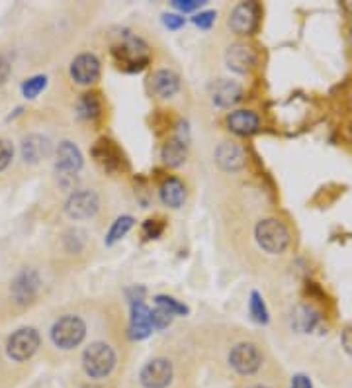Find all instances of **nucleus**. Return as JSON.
Instances as JSON below:
<instances>
[{
	"mask_svg": "<svg viewBox=\"0 0 352 388\" xmlns=\"http://www.w3.org/2000/svg\"><path fill=\"white\" fill-rule=\"evenodd\" d=\"M255 238H257L258 246L270 255L284 253L292 243V234H289L288 226L278 218L260 220L255 228Z\"/></svg>",
	"mask_w": 352,
	"mask_h": 388,
	"instance_id": "nucleus-1",
	"label": "nucleus"
},
{
	"mask_svg": "<svg viewBox=\"0 0 352 388\" xmlns=\"http://www.w3.org/2000/svg\"><path fill=\"white\" fill-rule=\"evenodd\" d=\"M82 367L90 379H106L116 367V353L108 343L96 341L82 353Z\"/></svg>",
	"mask_w": 352,
	"mask_h": 388,
	"instance_id": "nucleus-2",
	"label": "nucleus"
},
{
	"mask_svg": "<svg viewBox=\"0 0 352 388\" xmlns=\"http://www.w3.org/2000/svg\"><path fill=\"white\" fill-rule=\"evenodd\" d=\"M86 335V324L78 316H63L51 327V340L57 347L75 349L78 347Z\"/></svg>",
	"mask_w": 352,
	"mask_h": 388,
	"instance_id": "nucleus-3",
	"label": "nucleus"
},
{
	"mask_svg": "<svg viewBox=\"0 0 352 388\" xmlns=\"http://www.w3.org/2000/svg\"><path fill=\"white\" fill-rule=\"evenodd\" d=\"M147 43L137 38V36H125L122 43L114 48V56L122 67L129 69V71H139L149 61Z\"/></svg>",
	"mask_w": 352,
	"mask_h": 388,
	"instance_id": "nucleus-4",
	"label": "nucleus"
},
{
	"mask_svg": "<svg viewBox=\"0 0 352 388\" xmlns=\"http://www.w3.org/2000/svg\"><path fill=\"white\" fill-rule=\"evenodd\" d=\"M39 349V333L33 327H22L16 333H12V337L6 343V353L10 359L14 361H28L36 355V351Z\"/></svg>",
	"mask_w": 352,
	"mask_h": 388,
	"instance_id": "nucleus-5",
	"label": "nucleus"
},
{
	"mask_svg": "<svg viewBox=\"0 0 352 388\" xmlns=\"http://www.w3.org/2000/svg\"><path fill=\"white\" fill-rule=\"evenodd\" d=\"M98 208H100V199L90 189L75 190L65 202V212L73 220H88L98 212Z\"/></svg>",
	"mask_w": 352,
	"mask_h": 388,
	"instance_id": "nucleus-6",
	"label": "nucleus"
},
{
	"mask_svg": "<svg viewBox=\"0 0 352 388\" xmlns=\"http://www.w3.org/2000/svg\"><path fill=\"white\" fill-rule=\"evenodd\" d=\"M229 363H231V367H233L239 374L249 377V374H255V372L260 369V365H262V353L258 351V347L255 343L242 341V343H237V345L231 349V353H229Z\"/></svg>",
	"mask_w": 352,
	"mask_h": 388,
	"instance_id": "nucleus-7",
	"label": "nucleus"
},
{
	"mask_svg": "<svg viewBox=\"0 0 352 388\" xmlns=\"http://www.w3.org/2000/svg\"><path fill=\"white\" fill-rule=\"evenodd\" d=\"M39 275L33 269H23L18 277L14 278V283L10 286V294H12V300L18 306H28L36 300V296L39 293Z\"/></svg>",
	"mask_w": 352,
	"mask_h": 388,
	"instance_id": "nucleus-8",
	"label": "nucleus"
},
{
	"mask_svg": "<svg viewBox=\"0 0 352 388\" xmlns=\"http://www.w3.org/2000/svg\"><path fill=\"white\" fill-rule=\"evenodd\" d=\"M141 384L145 388H164L172 380V363L169 359H153L141 369Z\"/></svg>",
	"mask_w": 352,
	"mask_h": 388,
	"instance_id": "nucleus-9",
	"label": "nucleus"
},
{
	"mask_svg": "<svg viewBox=\"0 0 352 388\" xmlns=\"http://www.w3.org/2000/svg\"><path fill=\"white\" fill-rule=\"evenodd\" d=\"M82 167V155L73 142H63L57 147V159H55V169L61 179H75Z\"/></svg>",
	"mask_w": 352,
	"mask_h": 388,
	"instance_id": "nucleus-10",
	"label": "nucleus"
},
{
	"mask_svg": "<svg viewBox=\"0 0 352 388\" xmlns=\"http://www.w3.org/2000/svg\"><path fill=\"white\" fill-rule=\"evenodd\" d=\"M258 4L257 2H241L237 4L229 18V28L237 36H250L257 30Z\"/></svg>",
	"mask_w": 352,
	"mask_h": 388,
	"instance_id": "nucleus-11",
	"label": "nucleus"
},
{
	"mask_svg": "<svg viewBox=\"0 0 352 388\" xmlns=\"http://www.w3.org/2000/svg\"><path fill=\"white\" fill-rule=\"evenodd\" d=\"M225 63L237 75H247L257 65V53H255V49L250 48V46L237 41V43L229 46V49H227Z\"/></svg>",
	"mask_w": 352,
	"mask_h": 388,
	"instance_id": "nucleus-12",
	"label": "nucleus"
},
{
	"mask_svg": "<svg viewBox=\"0 0 352 388\" xmlns=\"http://www.w3.org/2000/svg\"><path fill=\"white\" fill-rule=\"evenodd\" d=\"M70 77L78 85H92L100 79V61L94 53H80L70 63Z\"/></svg>",
	"mask_w": 352,
	"mask_h": 388,
	"instance_id": "nucleus-13",
	"label": "nucleus"
},
{
	"mask_svg": "<svg viewBox=\"0 0 352 388\" xmlns=\"http://www.w3.org/2000/svg\"><path fill=\"white\" fill-rule=\"evenodd\" d=\"M215 161L227 173H237L247 165V153L237 142H223L215 150Z\"/></svg>",
	"mask_w": 352,
	"mask_h": 388,
	"instance_id": "nucleus-14",
	"label": "nucleus"
},
{
	"mask_svg": "<svg viewBox=\"0 0 352 388\" xmlns=\"http://www.w3.org/2000/svg\"><path fill=\"white\" fill-rule=\"evenodd\" d=\"M53 151V145L46 135H28L22 142V157L26 163H39L41 159H47Z\"/></svg>",
	"mask_w": 352,
	"mask_h": 388,
	"instance_id": "nucleus-15",
	"label": "nucleus"
},
{
	"mask_svg": "<svg viewBox=\"0 0 352 388\" xmlns=\"http://www.w3.org/2000/svg\"><path fill=\"white\" fill-rule=\"evenodd\" d=\"M151 332H153V325H151V310L143 304V300L133 302L129 337H132V340H145Z\"/></svg>",
	"mask_w": 352,
	"mask_h": 388,
	"instance_id": "nucleus-16",
	"label": "nucleus"
},
{
	"mask_svg": "<svg viewBox=\"0 0 352 388\" xmlns=\"http://www.w3.org/2000/svg\"><path fill=\"white\" fill-rule=\"evenodd\" d=\"M227 127L239 135H250L258 132L260 118L252 110H235L227 116Z\"/></svg>",
	"mask_w": 352,
	"mask_h": 388,
	"instance_id": "nucleus-17",
	"label": "nucleus"
},
{
	"mask_svg": "<svg viewBox=\"0 0 352 388\" xmlns=\"http://www.w3.org/2000/svg\"><path fill=\"white\" fill-rule=\"evenodd\" d=\"M151 88L159 98H172L180 90L178 75L169 69L155 71L151 77Z\"/></svg>",
	"mask_w": 352,
	"mask_h": 388,
	"instance_id": "nucleus-18",
	"label": "nucleus"
},
{
	"mask_svg": "<svg viewBox=\"0 0 352 388\" xmlns=\"http://www.w3.org/2000/svg\"><path fill=\"white\" fill-rule=\"evenodd\" d=\"M241 85H237L235 80H219L218 85L213 87V93H211L213 104H218L219 108H231L241 100Z\"/></svg>",
	"mask_w": 352,
	"mask_h": 388,
	"instance_id": "nucleus-19",
	"label": "nucleus"
},
{
	"mask_svg": "<svg viewBox=\"0 0 352 388\" xmlns=\"http://www.w3.org/2000/svg\"><path fill=\"white\" fill-rule=\"evenodd\" d=\"M94 157L100 163L104 169L108 171H116L122 167V153L117 150L116 145L108 140H102V142L96 143V147L92 150Z\"/></svg>",
	"mask_w": 352,
	"mask_h": 388,
	"instance_id": "nucleus-20",
	"label": "nucleus"
},
{
	"mask_svg": "<svg viewBox=\"0 0 352 388\" xmlns=\"http://www.w3.org/2000/svg\"><path fill=\"white\" fill-rule=\"evenodd\" d=\"M161 200H163L166 206L171 208H180L184 204V200H186V189H184V184L178 179H166V181L161 184Z\"/></svg>",
	"mask_w": 352,
	"mask_h": 388,
	"instance_id": "nucleus-21",
	"label": "nucleus"
},
{
	"mask_svg": "<svg viewBox=\"0 0 352 388\" xmlns=\"http://www.w3.org/2000/svg\"><path fill=\"white\" fill-rule=\"evenodd\" d=\"M188 155V143L180 142L176 137H172L171 142L164 143L163 151H161V157L163 163L169 167H180L186 161Z\"/></svg>",
	"mask_w": 352,
	"mask_h": 388,
	"instance_id": "nucleus-22",
	"label": "nucleus"
},
{
	"mask_svg": "<svg viewBox=\"0 0 352 388\" xmlns=\"http://www.w3.org/2000/svg\"><path fill=\"white\" fill-rule=\"evenodd\" d=\"M319 324V314L311 306H297L292 316V325L297 332H311L315 325Z\"/></svg>",
	"mask_w": 352,
	"mask_h": 388,
	"instance_id": "nucleus-23",
	"label": "nucleus"
},
{
	"mask_svg": "<svg viewBox=\"0 0 352 388\" xmlns=\"http://www.w3.org/2000/svg\"><path fill=\"white\" fill-rule=\"evenodd\" d=\"M102 103L96 93H86L78 100V116L85 120H94L100 116Z\"/></svg>",
	"mask_w": 352,
	"mask_h": 388,
	"instance_id": "nucleus-24",
	"label": "nucleus"
},
{
	"mask_svg": "<svg viewBox=\"0 0 352 388\" xmlns=\"http://www.w3.org/2000/svg\"><path fill=\"white\" fill-rule=\"evenodd\" d=\"M133 228V218L132 216H119L114 226L110 228L108 236H106V243L108 246H114L117 239H122L127 234V231Z\"/></svg>",
	"mask_w": 352,
	"mask_h": 388,
	"instance_id": "nucleus-25",
	"label": "nucleus"
},
{
	"mask_svg": "<svg viewBox=\"0 0 352 388\" xmlns=\"http://www.w3.org/2000/svg\"><path fill=\"white\" fill-rule=\"evenodd\" d=\"M63 241H65V247H67V251L69 253H80L82 249H85V231L78 230V228H73V230H69L67 234H65V238H63Z\"/></svg>",
	"mask_w": 352,
	"mask_h": 388,
	"instance_id": "nucleus-26",
	"label": "nucleus"
},
{
	"mask_svg": "<svg viewBox=\"0 0 352 388\" xmlns=\"http://www.w3.org/2000/svg\"><path fill=\"white\" fill-rule=\"evenodd\" d=\"M47 87V77L46 75H38V77H31L22 85V93L23 96L28 98H36V96Z\"/></svg>",
	"mask_w": 352,
	"mask_h": 388,
	"instance_id": "nucleus-27",
	"label": "nucleus"
},
{
	"mask_svg": "<svg viewBox=\"0 0 352 388\" xmlns=\"http://www.w3.org/2000/svg\"><path fill=\"white\" fill-rule=\"evenodd\" d=\"M250 314H252V318L257 320L258 324H266L268 322V310H266L265 302H262L258 293L250 294Z\"/></svg>",
	"mask_w": 352,
	"mask_h": 388,
	"instance_id": "nucleus-28",
	"label": "nucleus"
},
{
	"mask_svg": "<svg viewBox=\"0 0 352 388\" xmlns=\"http://www.w3.org/2000/svg\"><path fill=\"white\" fill-rule=\"evenodd\" d=\"M172 322V314L169 310H164L163 306H156L155 310H151V325L153 330H163Z\"/></svg>",
	"mask_w": 352,
	"mask_h": 388,
	"instance_id": "nucleus-29",
	"label": "nucleus"
},
{
	"mask_svg": "<svg viewBox=\"0 0 352 388\" xmlns=\"http://www.w3.org/2000/svg\"><path fill=\"white\" fill-rule=\"evenodd\" d=\"M156 306H163L164 310H169L172 316L174 314H186L188 308L184 306V304H180L178 300H174V298H171V296H156Z\"/></svg>",
	"mask_w": 352,
	"mask_h": 388,
	"instance_id": "nucleus-30",
	"label": "nucleus"
},
{
	"mask_svg": "<svg viewBox=\"0 0 352 388\" xmlns=\"http://www.w3.org/2000/svg\"><path fill=\"white\" fill-rule=\"evenodd\" d=\"M14 157V150H12V143L6 140H0V171H4L10 161Z\"/></svg>",
	"mask_w": 352,
	"mask_h": 388,
	"instance_id": "nucleus-31",
	"label": "nucleus"
},
{
	"mask_svg": "<svg viewBox=\"0 0 352 388\" xmlns=\"http://www.w3.org/2000/svg\"><path fill=\"white\" fill-rule=\"evenodd\" d=\"M215 12L213 10H208V12H200L198 16L194 18V24L200 26V28H210L213 24V20H215Z\"/></svg>",
	"mask_w": 352,
	"mask_h": 388,
	"instance_id": "nucleus-32",
	"label": "nucleus"
},
{
	"mask_svg": "<svg viewBox=\"0 0 352 388\" xmlns=\"http://www.w3.org/2000/svg\"><path fill=\"white\" fill-rule=\"evenodd\" d=\"M161 231H163V224L156 222V220H147L143 226V234L147 238H156V236H161Z\"/></svg>",
	"mask_w": 352,
	"mask_h": 388,
	"instance_id": "nucleus-33",
	"label": "nucleus"
},
{
	"mask_svg": "<svg viewBox=\"0 0 352 388\" xmlns=\"http://www.w3.org/2000/svg\"><path fill=\"white\" fill-rule=\"evenodd\" d=\"M163 22L166 28H171V30H178L184 26V18L178 16V14H164Z\"/></svg>",
	"mask_w": 352,
	"mask_h": 388,
	"instance_id": "nucleus-34",
	"label": "nucleus"
},
{
	"mask_svg": "<svg viewBox=\"0 0 352 388\" xmlns=\"http://www.w3.org/2000/svg\"><path fill=\"white\" fill-rule=\"evenodd\" d=\"M174 6L180 10H184V12H192V10L200 9V6H202V2H198V0H176V2H174Z\"/></svg>",
	"mask_w": 352,
	"mask_h": 388,
	"instance_id": "nucleus-35",
	"label": "nucleus"
},
{
	"mask_svg": "<svg viewBox=\"0 0 352 388\" xmlns=\"http://www.w3.org/2000/svg\"><path fill=\"white\" fill-rule=\"evenodd\" d=\"M341 341H343L344 351H346V353L352 357V325H351V327H346V330H344Z\"/></svg>",
	"mask_w": 352,
	"mask_h": 388,
	"instance_id": "nucleus-36",
	"label": "nucleus"
},
{
	"mask_svg": "<svg viewBox=\"0 0 352 388\" xmlns=\"http://www.w3.org/2000/svg\"><path fill=\"white\" fill-rule=\"evenodd\" d=\"M292 388H313L311 380L307 379L305 374H296L292 380Z\"/></svg>",
	"mask_w": 352,
	"mask_h": 388,
	"instance_id": "nucleus-37",
	"label": "nucleus"
},
{
	"mask_svg": "<svg viewBox=\"0 0 352 388\" xmlns=\"http://www.w3.org/2000/svg\"><path fill=\"white\" fill-rule=\"evenodd\" d=\"M10 75V63H8L6 57L0 56V85H4Z\"/></svg>",
	"mask_w": 352,
	"mask_h": 388,
	"instance_id": "nucleus-38",
	"label": "nucleus"
},
{
	"mask_svg": "<svg viewBox=\"0 0 352 388\" xmlns=\"http://www.w3.org/2000/svg\"><path fill=\"white\" fill-rule=\"evenodd\" d=\"M250 388H268V387H265V384H255V387H250Z\"/></svg>",
	"mask_w": 352,
	"mask_h": 388,
	"instance_id": "nucleus-39",
	"label": "nucleus"
},
{
	"mask_svg": "<svg viewBox=\"0 0 352 388\" xmlns=\"http://www.w3.org/2000/svg\"><path fill=\"white\" fill-rule=\"evenodd\" d=\"M351 46H352V28H351Z\"/></svg>",
	"mask_w": 352,
	"mask_h": 388,
	"instance_id": "nucleus-40",
	"label": "nucleus"
}]
</instances>
